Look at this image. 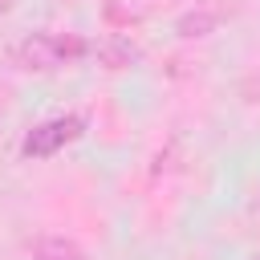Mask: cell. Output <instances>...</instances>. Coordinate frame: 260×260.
<instances>
[{"label": "cell", "instance_id": "obj_1", "mask_svg": "<svg viewBox=\"0 0 260 260\" xmlns=\"http://www.w3.org/2000/svg\"><path fill=\"white\" fill-rule=\"evenodd\" d=\"M93 53V41L77 37V32H57V28H41V32H24L12 49L8 61L20 73H57L65 65H77L81 57Z\"/></svg>", "mask_w": 260, "mask_h": 260}, {"label": "cell", "instance_id": "obj_5", "mask_svg": "<svg viewBox=\"0 0 260 260\" xmlns=\"http://www.w3.org/2000/svg\"><path fill=\"white\" fill-rule=\"evenodd\" d=\"M219 20H223V12H219V8H211V12H187L175 28H179V37H203V32H211Z\"/></svg>", "mask_w": 260, "mask_h": 260}, {"label": "cell", "instance_id": "obj_4", "mask_svg": "<svg viewBox=\"0 0 260 260\" xmlns=\"http://www.w3.org/2000/svg\"><path fill=\"white\" fill-rule=\"evenodd\" d=\"M93 53H98V61H106V69H126V65H134L142 57L138 45H130L126 37H110V41L93 45Z\"/></svg>", "mask_w": 260, "mask_h": 260}, {"label": "cell", "instance_id": "obj_6", "mask_svg": "<svg viewBox=\"0 0 260 260\" xmlns=\"http://www.w3.org/2000/svg\"><path fill=\"white\" fill-rule=\"evenodd\" d=\"M4 110H8V89L0 85V118H4Z\"/></svg>", "mask_w": 260, "mask_h": 260}, {"label": "cell", "instance_id": "obj_3", "mask_svg": "<svg viewBox=\"0 0 260 260\" xmlns=\"http://www.w3.org/2000/svg\"><path fill=\"white\" fill-rule=\"evenodd\" d=\"M28 256L32 260H89L81 252V244L69 240V236H37L32 248H28Z\"/></svg>", "mask_w": 260, "mask_h": 260}, {"label": "cell", "instance_id": "obj_7", "mask_svg": "<svg viewBox=\"0 0 260 260\" xmlns=\"http://www.w3.org/2000/svg\"><path fill=\"white\" fill-rule=\"evenodd\" d=\"M8 8H12V0H0V16H4V12H8Z\"/></svg>", "mask_w": 260, "mask_h": 260}, {"label": "cell", "instance_id": "obj_2", "mask_svg": "<svg viewBox=\"0 0 260 260\" xmlns=\"http://www.w3.org/2000/svg\"><path fill=\"white\" fill-rule=\"evenodd\" d=\"M85 134V118L81 114H53V118H45V122H37L24 138H20V154L24 158H53V154H61L65 146H73L77 138Z\"/></svg>", "mask_w": 260, "mask_h": 260}]
</instances>
